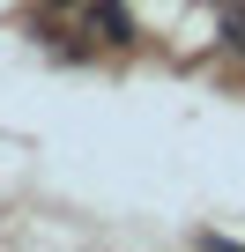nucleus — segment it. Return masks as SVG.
Here are the masks:
<instances>
[{
  "mask_svg": "<svg viewBox=\"0 0 245 252\" xmlns=\"http://www.w3.org/2000/svg\"><path fill=\"white\" fill-rule=\"evenodd\" d=\"M89 30H104V45H134V15L119 0H89Z\"/></svg>",
  "mask_w": 245,
  "mask_h": 252,
  "instance_id": "nucleus-1",
  "label": "nucleus"
},
{
  "mask_svg": "<svg viewBox=\"0 0 245 252\" xmlns=\"http://www.w3.org/2000/svg\"><path fill=\"white\" fill-rule=\"evenodd\" d=\"M223 45L245 52V0H223Z\"/></svg>",
  "mask_w": 245,
  "mask_h": 252,
  "instance_id": "nucleus-2",
  "label": "nucleus"
}]
</instances>
